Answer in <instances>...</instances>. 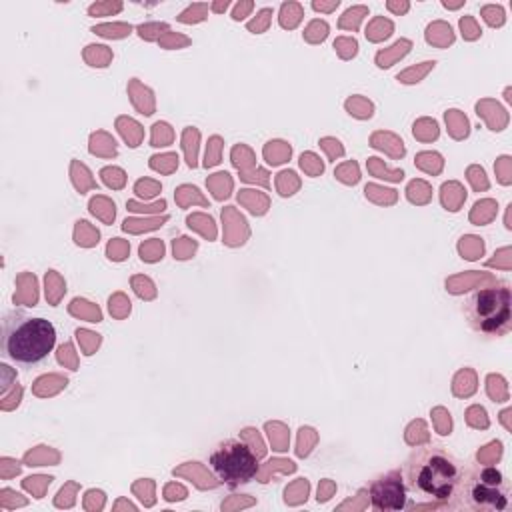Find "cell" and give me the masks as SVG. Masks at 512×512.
Masks as SVG:
<instances>
[{"label":"cell","instance_id":"cell-8","mask_svg":"<svg viewBox=\"0 0 512 512\" xmlns=\"http://www.w3.org/2000/svg\"><path fill=\"white\" fill-rule=\"evenodd\" d=\"M162 242H154L152 244V248H150V244H142V248H140V254H142V260H156V258H162Z\"/></svg>","mask_w":512,"mask_h":512},{"label":"cell","instance_id":"cell-7","mask_svg":"<svg viewBox=\"0 0 512 512\" xmlns=\"http://www.w3.org/2000/svg\"><path fill=\"white\" fill-rule=\"evenodd\" d=\"M408 48H410V42L408 40H400V42H396L394 46H392V50L390 52H380L378 54V66H382V68H386V66H390V62L394 60V58H398V56H404L406 52H408Z\"/></svg>","mask_w":512,"mask_h":512},{"label":"cell","instance_id":"cell-5","mask_svg":"<svg viewBox=\"0 0 512 512\" xmlns=\"http://www.w3.org/2000/svg\"><path fill=\"white\" fill-rule=\"evenodd\" d=\"M210 466L226 486H240L258 474V456L244 440H226L210 454Z\"/></svg>","mask_w":512,"mask_h":512},{"label":"cell","instance_id":"cell-3","mask_svg":"<svg viewBox=\"0 0 512 512\" xmlns=\"http://www.w3.org/2000/svg\"><path fill=\"white\" fill-rule=\"evenodd\" d=\"M510 482L494 466L472 464L462 474L456 508L474 512H502L510 504Z\"/></svg>","mask_w":512,"mask_h":512},{"label":"cell","instance_id":"cell-2","mask_svg":"<svg viewBox=\"0 0 512 512\" xmlns=\"http://www.w3.org/2000/svg\"><path fill=\"white\" fill-rule=\"evenodd\" d=\"M56 328L50 320L14 312L4 320V352L18 364H38L54 348Z\"/></svg>","mask_w":512,"mask_h":512},{"label":"cell","instance_id":"cell-1","mask_svg":"<svg viewBox=\"0 0 512 512\" xmlns=\"http://www.w3.org/2000/svg\"><path fill=\"white\" fill-rule=\"evenodd\" d=\"M406 510L456 508L464 466L440 444L416 448L406 460Z\"/></svg>","mask_w":512,"mask_h":512},{"label":"cell","instance_id":"cell-4","mask_svg":"<svg viewBox=\"0 0 512 512\" xmlns=\"http://www.w3.org/2000/svg\"><path fill=\"white\" fill-rule=\"evenodd\" d=\"M472 330L486 338H500L512 330V290L508 282L476 290L464 302Z\"/></svg>","mask_w":512,"mask_h":512},{"label":"cell","instance_id":"cell-6","mask_svg":"<svg viewBox=\"0 0 512 512\" xmlns=\"http://www.w3.org/2000/svg\"><path fill=\"white\" fill-rule=\"evenodd\" d=\"M370 500L376 510L382 512H396L404 510L408 496H406V484L402 478V472L392 470L384 476H378L370 484Z\"/></svg>","mask_w":512,"mask_h":512}]
</instances>
